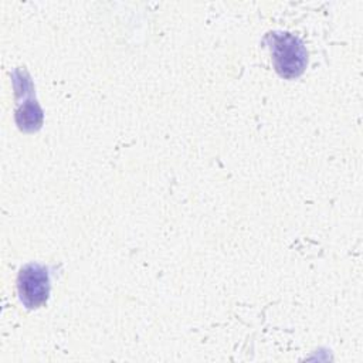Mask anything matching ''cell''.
<instances>
[{
  "instance_id": "3",
  "label": "cell",
  "mask_w": 363,
  "mask_h": 363,
  "mask_svg": "<svg viewBox=\"0 0 363 363\" xmlns=\"http://www.w3.org/2000/svg\"><path fill=\"white\" fill-rule=\"evenodd\" d=\"M13 84L16 94L24 96V102H18L16 111V122L21 130L34 132L40 129L43 123V111L34 95V85L30 75L23 69H16L13 72Z\"/></svg>"
},
{
  "instance_id": "1",
  "label": "cell",
  "mask_w": 363,
  "mask_h": 363,
  "mask_svg": "<svg viewBox=\"0 0 363 363\" xmlns=\"http://www.w3.org/2000/svg\"><path fill=\"white\" fill-rule=\"evenodd\" d=\"M265 41L275 71L286 79L299 77L308 65V51L302 40L286 31H269Z\"/></svg>"
},
{
  "instance_id": "2",
  "label": "cell",
  "mask_w": 363,
  "mask_h": 363,
  "mask_svg": "<svg viewBox=\"0 0 363 363\" xmlns=\"http://www.w3.org/2000/svg\"><path fill=\"white\" fill-rule=\"evenodd\" d=\"M17 291L26 308L35 309L43 306L50 295L48 267L37 262L26 264L17 275Z\"/></svg>"
}]
</instances>
